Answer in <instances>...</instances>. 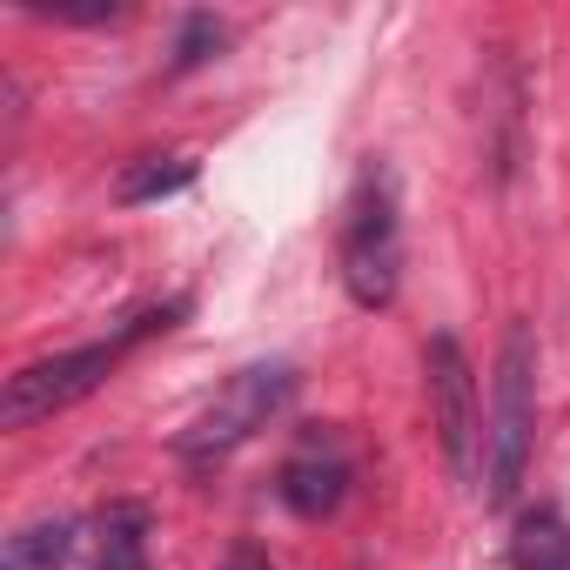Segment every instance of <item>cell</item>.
Listing matches in <instances>:
<instances>
[{
  "label": "cell",
  "mask_w": 570,
  "mask_h": 570,
  "mask_svg": "<svg viewBox=\"0 0 570 570\" xmlns=\"http://www.w3.org/2000/svg\"><path fill=\"white\" fill-rule=\"evenodd\" d=\"M343 490H350V463H343L336 450H303V456H289V463H282V483H275V497L289 503L296 517H330V510L343 503Z\"/></svg>",
  "instance_id": "obj_6"
},
{
  "label": "cell",
  "mask_w": 570,
  "mask_h": 570,
  "mask_svg": "<svg viewBox=\"0 0 570 570\" xmlns=\"http://www.w3.org/2000/svg\"><path fill=\"white\" fill-rule=\"evenodd\" d=\"M343 289L356 309H390L403 289V208H396V175L363 168L350 208H343Z\"/></svg>",
  "instance_id": "obj_3"
},
{
  "label": "cell",
  "mask_w": 570,
  "mask_h": 570,
  "mask_svg": "<svg viewBox=\"0 0 570 570\" xmlns=\"http://www.w3.org/2000/svg\"><path fill=\"white\" fill-rule=\"evenodd\" d=\"M289 396H296V370H289V363H248V370H235V376L202 403V416L175 436V450H181L188 463H215V456L242 450L255 430H268L282 410H289Z\"/></svg>",
  "instance_id": "obj_4"
},
{
  "label": "cell",
  "mask_w": 570,
  "mask_h": 570,
  "mask_svg": "<svg viewBox=\"0 0 570 570\" xmlns=\"http://www.w3.org/2000/svg\"><path fill=\"white\" fill-rule=\"evenodd\" d=\"M222 48H228V28H222L215 14H188V21H181V41H175V75H188V68L215 61Z\"/></svg>",
  "instance_id": "obj_11"
},
{
  "label": "cell",
  "mask_w": 570,
  "mask_h": 570,
  "mask_svg": "<svg viewBox=\"0 0 570 570\" xmlns=\"http://www.w3.org/2000/svg\"><path fill=\"white\" fill-rule=\"evenodd\" d=\"M81 523L75 517H28L14 537H0V570H61L75 550H81Z\"/></svg>",
  "instance_id": "obj_7"
},
{
  "label": "cell",
  "mask_w": 570,
  "mask_h": 570,
  "mask_svg": "<svg viewBox=\"0 0 570 570\" xmlns=\"http://www.w3.org/2000/svg\"><path fill=\"white\" fill-rule=\"evenodd\" d=\"M35 14L48 21H75V28H101V21H121V0H28Z\"/></svg>",
  "instance_id": "obj_12"
},
{
  "label": "cell",
  "mask_w": 570,
  "mask_h": 570,
  "mask_svg": "<svg viewBox=\"0 0 570 570\" xmlns=\"http://www.w3.org/2000/svg\"><path fill=\"white\" fill-rule=\"evenodd\" d=\"M175 316H181V303H175V309H161V316H135V323H128L121 336H108V343L61 350V356H41V363L14 370V376H8V390H0V423H8V430H28V423H41V416H55V410H75L81 396H95V390L121 370V356H128L141 336L168 330Z\"/></svg>",
  "instance_id": "obj_2"
},
{
  "label": "cell",
  "mask_w": 570,
  "mask_h": 570,
  "mask_svg": "<svg viewBox=\"0 0 570 570\" xmlns=\"http://www.w3.org/2000/svg\"><path fill=\"white\" fill-rule=\"evenodd\" d=\"M88 570H148V510L108 503L88 537Z\"/></svg>",
  "instance_id": "obj_8"
},
{
  "label": "cell",
  "mask_w": 570,
  "mask_h": 570,
  "mask_svg": "<svg viewBox=\"0 0 570 570\" xmlns=\"http://www.w3.org/2000/svg\"><path fill=\"white\" fill-rule=\"evenodd\" d=\"M530 436H537V336L530 323H510L490 376V410H483V503L503 510L517 497Z\"/></svg>",
  "instance_id": "obj_1"
},
{
  "label": "cell",
  "mask_w": 570,
  "mask_h": 570,
  "mask_svg": "<svg viewBox=\"0 0 570 570\" xmlns=\"http://www.w3.org/2000/svg\"><path fill=\"white\" fill-rule=\"evenodd\" d=\"M517 570H570V530L557 517H530L517 530Z\"/></svg>",
  "instance_id": "obj_10"
},
{
  "label": "cell",
  "mask_w": 570,
  "mask_h": 570,
  "mask_svg": "<svg viewBox=\"0 0 570 570\" xmlns=\"http://www.w3.org/2000/svg\"><path fill=\"white\" fill-rule=\"evenodd\" d=\"M423 376H430V423L436 443L450 456L456 476H476V450H483V396H476V370L463 356L456 336H430L423 350Z\"/></svg>",
  "instance_id": "obj_5"
},
{
  "label": "cell",
  "mask_w": 570,
  "mask_h": 570,
  "mask_svg": "<svg viewBox=\"0 0 570 570\" xmlns=\"http://www.w3.org/2000/svg\"><path fill=\"white\" fill-rule=\"evenodd\" d=\"M188 181H195V161H188V155H141V161H128V168H121V181H115V202L141 208V202L181 195Z\"/></svg>",
  "instance_id": "obj_9"
}]
</instances>
